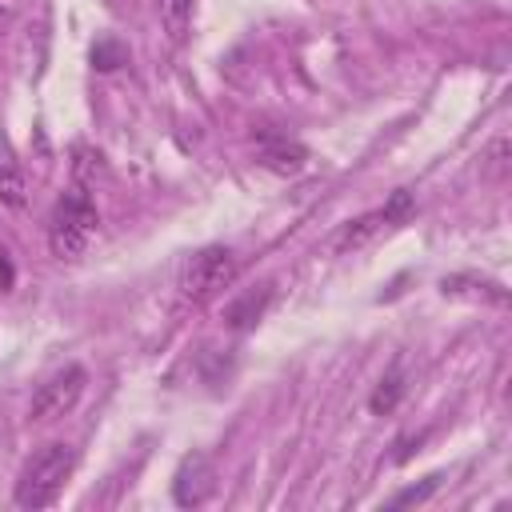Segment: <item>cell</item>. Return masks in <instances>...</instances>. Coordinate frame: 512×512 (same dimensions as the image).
<instances>
[{"label":"cell","instance_id":"obj_2","mask_svg":"<svg viewBox=\"0 0 512 512\" xmlns=\"http://www.w3.org/2000/svg\"><path fill=\"white\" fill-rule=\"evenodd\" d=\"M96 224H100V216H96L92 196H88L84 188H72V192L56 204V212H52V228H48L52 256H60V260H80L84 248H88V240L96 236Z\"/></svg>","mask_w":512,"mask_h":512},{"label":"cell","instance_id":"obj_1","mask_svg":"<svg viewBox=\"0 0 512 512\" xmlns=\"http://www.w3.org/2000/svg\"><path fill=\"white\" fill-rule=\"evenodd\" d=\"M76 468V452L68 444H44L20 472L16 480V504L20 508H48L56 504L64 480L72 476Z\"/></svg>","mask_w":512,"mask_h":512},{"label":"cell","instance_id":"obj_12","mask_svg":"<svg viewBox=\"0 0 512 512\" xmlns=\"http://www.w3.org/2000/svg\"><path fill=\"white\" fill-rule=\"evenodd\" d=\"M0 204H8V208H24V204H28V180H24V172H20L12 160H4V156H0Z\"/></svg>","mask_w":512,"mask_h":512},{"label":"cell","instance_id":"obj_4","mask_svg":"<svg viewBox=\"0 0 512 512\" xmlns=\"http://www.w3.org/2000/svg\"><path fill=\"white\" fill-rule=\"evenodd\" d=\"M84 380H88V376H84V368H80V364H68L64 372H56L52 380H44V384L36 388L28 416H32L36 424H48V420L68 416V412L76 408L80 392H84Z\"/></svg>","mask_w":512,"mask_h":512},{"label":"cell","instance_id":"obj_16","mask_svg":"<svg viewBox=\"0 0 512 512\" xmlns=\"http://www.w3.org/2000/svg\"><path fill=\"white\" fill-rule=\"evenodd\" d=\"M504 156H508V140H496L492 152H488V172H492V176L504 172Z\"/></svg>","mask_w":512,"mask_h":512},{"label":"cell","instance_id":"obj_8","mask_svg":"<svg viewBox=\"0 0 512 512\" xmlns=\"http://www.w3.org/2000/svg\"><path fill=\"white\" fill-rule=\"evenodd\" d=\"M104 176H108L104 156H100L96 148H88V144H76V148H72V188L92 192V188H96Z\"/></svg>","mask_w":512,"mask_h":512},{"label":"cell","instance_id":"obj_10","mask_svg":"<svg viewBox=\"0 0 512 512\" xmlns=\"http://www.w3.org/2000/svg\"><path fill=\"white\" fill-rule=\"evenodd\" d=\"M160 8V28L168 32L172 44H180L192 28V0H156Z\"/></svg>","mask_w":512,"mask_h":512},{"label":"cell","instance_id":"obj_17","mask_svg":"<svg viewBox=\"0 0 512 512\" xmlns=\"http://www.w3.org/2000/svg\"><path fill=\"white\" fill-rule=\"evenodd\" d=\"M108 4H120V0H108Z\"/></svg>","mask_w":512,"mask_h":512},{"label":"cell","instance_id":"obj_9","mask_svg":"<svg viewBox=\"0 0 512 512\" xmlns=\"http://www.w3.org/2000/svg\"><path fill=\"white\" fill-rule=\"evenodd\" d=\"M384 228V216L380 212H368V216H356L352 224H344L340 232H336V240H332V248L336 252H352V248H364L376 232Z\"/></svg>","mask_w":512,"mask_h":512},{"label":"cell","instance_id":"obj_5","mask_svg":"<svg viewBox=\"0 0 512 512\" xmlns=\"http://www.w3.org/2000/svg\"><path fill=\"white\" fill-rule=\"evenodd\" d=\"M212 492H216V472H212L208 456H200V452L188 456V460L180 464L176 480H172V496H176V504H180V508H200Z\"/></svg>","mask_w":512,"mask_h":512},{"label":"cell","instance_id":"obj_11","mask_svg":"<svg viewBox=\"0 0 512 512\" xmlns=\"http://www.w3.org/2000/svg\"><path fill=\"white\" fill-rule=\"evenodd\" d=\"M404 392H408V384H404V372H388L376 388H372V396H368V408L376 412V416H388L400 400H404Z\"/></svg>","mask_w":512,"mask_h":512},{"label":"cell","instance_id":"obj_7","mask_svg":"<svg viewBox=\"0 0 512 512\" xmlns=\"http://www.w3.org/2000/svg\"><path fill=\"white\" fill-rule=\"evenodd\" d=\"M268 304H272V284H260V288L244 292L240 300H232V304L224 308V324H228L232 332H244V328H252V324L264 316Z\"/></svg>","mask_w":512,"mask_h":512},{"label":"cell","instance_id":"obj_15","mask_svg":"<svg viewBox=\"0 0 512 512\" xmlns=\"http://www.w3.org/2000/svg\"><path fill=\"white\" fill-rule=\"evenodd\" d=\"M412 208H416L412 192H408V188H396V192L388 196V204L380 208V216H384V224H400V220H408V216H412Z\"/></svg>","mask_w":512,"mask_h":512},{"label":"cell","instance_id":"obj_13","mask_svg":"<svg viewBox=\"0 0 512 512\" xmlns=\"http://www.w3.org/2000/svg\"><path fill=\"white\" fill-rule=\"evenodd\" d=\"M124 60H128V48H124L120 40L104 36V40L92 44V68H96V72H116Z\"/></svg>","mask_w":512,"mask_h":512},{"label":"cell","instance_id":"obj_14","mask_svg":"<svg viewBox=\"0 0 512 512\" xmlns=\"http://www.w3.org/2000/svg\"><path fill=\"white\" fill-rule=\"evenodd\" d=\"M436 488H440V476H424L420 484H408V488H400V492H396L388 504H392V508H404V504H424V500H428Z\"/></svg>","mask_w":512,"mask_h":512},{"label":"cell","instance_id":"obj_3","mask_svg":"<svg viewBox=\"0 0 512 512\" xmlns=\"http://www.w3.org/2000/svg\"><path fill=\"white\" fill-rule=\"evenodd\" d=\"M236 268H240V264H236V252H232V248H224V244L200 248V252L188 260V268H184V276H180V288H184V296L204 300V296L228 288V284L236 280Z\"/></svg>","mask_w":512,"mask_h":512},{"label":"cell","instance_id":"obj_6","mask_svg":"<svg viewBox=\"0 0 512 512\" xmlns=\"http://www.w3.org/2000/svg\"><path fill=\"white\" fill-rule=\"evenodd\" d=\"M260 164L276 176H296L308 164V148L296 144V140H264L260 144Z\"/></svg>","mask_w":512,"mask_h":512}]
</instances>
